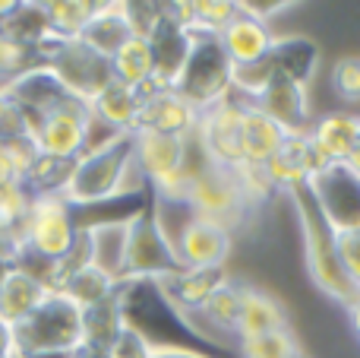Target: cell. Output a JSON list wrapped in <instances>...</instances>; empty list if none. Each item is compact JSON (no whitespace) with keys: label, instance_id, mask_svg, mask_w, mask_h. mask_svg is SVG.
Segmentation results:
<instances>
[{"label":"cell","instance_id":"obj_28","mask_svg":"<svg viewBox=\"0 0 360 358\" xmlns=\"http://www.w3.org/2000/svg\"><path fill=\"white\" fill-rule=\"evenodd\" d=\"M240 304H243V285H234L228 279L224 285H218L212 292V298L202 304V311H196L202 321H209L215 330H224V333H234L237 321H240Z\"/></svg>","mask_w":360,"mask_h":358},{"label":"cell","instance_id":"obj_5","mask_svg":"<svg viewBox=\"0 0 360 358\" xmlns=\"http://www.w3.org/2000/svg\"><path fill=\"white\" fill-rule=\"evenodd\" d=\"M25 254L41 257L48 264H67L79 241L76 209L60 194H35L29 213L22 219Z\"/></svg>","mask_w":360,"mask_h":358},{"label":"cell","instance_id":"obj_13","mask_svg":"<svg viewBox=\"0 0 360 358\" xmlns=\"http://www.w3.org/2000/svg\"><path fill=\"white\" fill-rule=\"evenodd\" d=\"M247 105H253V108H259L262 114H269L288 137L310 133V127H313L310 89L300 86V82L281 80V76H275V80L269 82L266 92H262L256 101H247Z\"/></svg>","mask_w":360,"mask_h":358},{"label":"cell","instance_id":"obj_38","mask_svg":"<svg viewBox=\"0 0 360 358\" xmlns=\"http://www.w3.org/2000/svg\"><path fill=\"white\" fill-rule=\"evenodd\" d=\"M348 165H351V168H354L357 175H360V130H357V143H354V152H351Z\"/></svg>","mask_w":360,"mask_h":358},{"label":"cell","instance_id":"obj_11","mask_svg":"<svg viewBox=\"0 0 360 358\" xmlns=\"http://www.w3.org/2000/svg\"><path fill=\"white\" fill-rule=\"evenodd\" d=\"M174 270H180L174 251H171V245L165 241L152 209H143L139 216L130 219V232H127L124 283H133V279H152V283H155V279L171 276Z\"/></svg>","mask_w":360,"mask_h":358},{"label":"cell","instance_id":"obj_29","mask_svg":"<svg viewBox=\"0 0 360 358\" xmlns=\"http://www.w3.org/2000/svg\"><path fill=\"white\" fill-rule=\"evenodd\" d=\"M240 358H304V355H300L297 336L291 333V327H285V330L253 336V340H243Z\"/></svg>","mask_w":360,"mask_h":358},{"label":"cell","instance_id":"obj_24","mask_svg":"<svg viewBox=\"0 0 360 358\" xmlns=\"http://www.w3.org/2000/svg\"><path fill=\"white\" fill-rule=\"evenodd\" d=\"M288 140V133L275 124L269 114H262L259 108L247 105L243 108V127H240V146H243V162L250 165H266L275 152L281 149V143Z\"/></svg>","mask_w":360,"mask_h":358},{"label":"cell","instance_id":"obj_23","mask_svg":"<svg viewBox=\"0 0 360 358\" xmlns=\"http://www.w3.org/2000/svg\"><path fill=\"white\" fill-rule=\"evenodd\" d=\"M269 57H272V63H275V76L300 82V86H310L313 73H316V63H319V48H316V42L307 35L275 38Z\"/></svg>","mask_w":360,"mask_h":358},{"label":"cell","instance_id":"obj_3","mask_svg":"<svg viewBox=\"0 0 360 358\" xmlns=\"http://www.w3.org/2000/svg\"><path fill=\"white\" fill-rule=\"evenodd\" d=\"M32 54L38 57L35 63L51 70L57 82L73 95L82 105H92L101 92L114 82L111 73V61L101 54H95L92 48H86L82 42H60V38H51L41 48H35Z\"/></svg>","mask_w":360,"mask_h":358},{"label":"cell","instance_id":"obj_4","mask_svg":"<svg viewBox=\"0 0 360 358\" xmlns=\"http://www.w3.org/2000/svg\"><path fill=\"white\" fill-rule=\"evenodd\" d=\"M130 152H133L130 133H124V137L114 140V143L105 146V149L82 152V156L70 165L67 181H63V187H60V197L73 209L98 206V203L114 200L120 171H124Z\"/></svg>","mask_w":360,"mask_h":358},{"label":"cell","instance_id":"obj_35","mask_svg":"<svg viewBox=\"0 0 360 358\" xmlns=\"http://www.w3.org/2000/svg\"><path fill=\"white\" fill-rule=\"evenodd\" d=\"M152 355V346L143 340L139 333H133V330H120L117 336H114V342L108 346V358H149Z\"/></svg>","mask_w":360,"mask_h":358},{"label":"cell","instance_id":"obj_37","mask_svg":"<svg viewBox=\"0 0 360 358\" xmlns=\"http://www.w3.org/2000/svg\"><path fill=\"white\" fill-rule=\"evenodd\" d=\"M345 311H348V323H351V330H354V336L360 340V292H357V298H354V302H351Z\"/></svg>","mask_w":360,"mask_h":358},{"label":"cell","instance_id":"obj_1","mask_svg":"<svg viewBox=\"0 0 360 358\" xmlns=\"http://www.w3.org/2000/svg\"><path fill=\"white\" fill-rule=\"evenodd\" d=\"M288 200L297 209V222H300V238H304V260H307V273H310L313 285H316L323 295H329L335 304L348 308L357 298L354 283L348 279L338 257V235L329 228V222L319 216L313 197L304 190H294L288 194Z\"/></svg>","mask_w":360,"mask_h":358},{"label":"cell","instance_id":"obj_10","mask_svg":"<svg viewBox=\"0 0 360 358\" xmlns=\"http://www.w3.org/2000/svg\"><path fill=\"white\" fill-rule=\"evenodd\" d=\"M86 121H89V105L73 99L67 105L48 111L44 118L25 124L22 133L35 143L38 156L70 165L86 149Z\"/></svg>","mask_w":360,"mask_h":358},{"label":"cell","instance_id":"obj_18","mask_svg":"<svg viewBox=\"0 0 360 358\" xmlns=\"http://www.w3.org/2000/svg\"><path fill=\"white\" fill-rule=\"evenodd\" d=\"M218 42H221L228 61L234 63V67H240V63L262 61V57L272 51L275 35H272V29H269V23H259V19L237 10V16L218 32Z\"/></svg>","mask_w":360,"mask_h":358},{"label":"cell","instance_id":"obj_9","mask_svg":"<svg viewBox=\"0 0 360 358\" xmlns=\"http://www.w3.org/2000/svg\"><path fill=\"white\" fill-rule=\"evenodd\" d=\"M243 108H247V101H240L237 95H228L218 105L199 111V124L193 137H196L205 162L215 165V168L234 171L237 165H243V146H240Z\"/></svg>","mask_w":360,"mask_h":358},{"label":"cell","instance_id":"obj_31","mask_svg":"<svg viewBox=\"0 0 360 358\" xmlns=\"http://www.w3.org/2000/svg\"><path fill=\"white\" fill-rule=\"evenodd\" d=\"M193 13H196V25L193 32H218L237 16V4L234 0H193Z\"/></svg>","mask_w":360,"mask_h":358},{"label":"cell","instance_id":"obj_21","mask_svg":"<svg viewBox=\"0 0 360 358\" xmlns=\"http://www.w3.org/2000/svg\"><path fill=\"white\" fill-rule=\"evenodd\" d=\"M357 130H360V118L345 114V111H329L319 121H313L307 137H310L313 149H316L326 162L335 165V162H348L351 159L354 143H357Z\"/></svg>","mask_w":360,"mask_h":358},{"label":"cell","instance_id":"obj_22","mask_svg":"<svg viewBox=\"0 0 360 358\" xmlns=\"http://www.w3.org/2000/svg\"><path fill=\"white\" fill-rule=\"evenodd\" d=\"M127 38H133V32H130V25H127L124 4H95L92 19L86 23V29H82V35L76 38V42H82L86 48H92L95 54L111 61Z\"/></svg>","mask_w":360,"mask_h":358},{"label":"cell","instance_id":"obj_36","mask_svg":"<svg viewBox=\"0 0 360 358\" xmlns=\"http://www.w3.org/2000/svg\"><path fill=\"white\" fill-rule=\"evenodd\" d=\"M149 358H212V355L193 352V349H152Z\"/></svg>","mask_w":360,"mask_h":358},{"label":"cell","instance_id":"obj_26","mask_svg":"<svg viewBox=\"0 0 360 358\" xmlns=\"http://www.w3.org/2000/svg\"><path fill=\"white\" fill-rule=\"evenodd\" d=\"M111 73H114V82L143 92V89L152 82V76H155L152 44L146 42V38H136V35L127 38V42L120 44L117 54L111 57Z\"/></svg>","mask_w":360,"mask_h":358},{"label":"cell","instance_id":"obj_12","mask_svg":"<svg viewBox=\"0 0 360 358\" xmlns=\"http://www.w3.org/2000/svg\"><path fill=\"white\" fill-rule=\"evenodd\" d=\"M231 245H234V238H231L228 228L193 216L184 226V232L177 235L174 257L180 270H224Z\"/></svg>","mask_w":360,"mask_h":358},{"label":"cell","instance_id":"obj_14","mask_svg":"<svg viewBox=\"0 0 360 358\" xmlns=\"http://www.w3.org/2000/svg\"><path fill=\"white\" fill-rule=\"evenodd\" d=\"M326 159L313 149L310 137L300 133V137H288L281 143V149L275 152L266 162V171L272 178V184L278 187V194H294V190H304L307 181L316 175L319 168H326Z\"/></svg>","mask_w":360,"mask_h":358},{"label":"cell","instance_id":"obj_16","mask_svg":"<svg viewBox=\"0 0 360 358\" xmlns=\"http://www.w3.org/2000/svg\"><path fill=\"white\" fill-rule=\"evenodd\" d=\"M199 124V111L177 95L174 89H162V92L143 95V108H139V127L158 133H174V137H193Z\"/></svg>","mask_w":360,"mask_h":358},{"label":"cell","instance_id":"obj_15","mask_svg":"<svg viewBox=\"0 0 360 358\" xmlns=\"http://www.w3.org/2000/svg\"><path fill=\"white\" fill-rule=\"evenodd\" d=\"M82 245H86L89 266L105 273L111 283H124V266H127V232H130V219H108L82 226Z\"/></svg>","mask_w":360,"mask_h":358},{"label":"cell","instance_id":"obj_20","mask_svg":"<svg viewBox=\"0 0 360 358\" xmlns=\"http://www.w3.org/2000/svg\"><path fill=\"white\" fill-rule=\"evenodd\" d=\"M288 327V311L272 292L259 289V285H243V304H240V321H237L234 336L237 340H253V336L272 333V330Z\"/></svg>","mask_w":360,"mask_h":358},{"label":"cell","instance_id":"obj_25","mask_svg":"<svg viewBox=\"0 0 360 358\" xmlns=\"http://www.w3.org/2000/svg\"><path fill=\"white\" fill-rule=\"evenodd\" d=\"M139 108H143V95H139L136 89L111 82V86L89 105V111L98 121H105L108 127H114V130L133 133L139 124Z\"/></svg>","mask_w":360,"mask_h":358},{"label":"cell","instance_id":"obj_34","mask_svg":"<svg viewBox=\"0 0 360 358\" xmlns=\"http://www.w3.org/2000/svg\"><path fill=\"white\" fill-rule=\"evenodd\" d=\"M338 257H342V266H345V273H348V279L360 292V228L357 232L338 235Z\"/></svg>","mask_w":360,"mask_h":358},{"label":"cell","instance_id":"obj_30","mask_svg":"<svg viewBox=\"0 0 360 358\" xmlns=\"http://www.w3.org/2000/svg\"><path fill=\"white\" fill-rule=\"evenodd\" d=\"M234 178H237V184H240V194H243V200H247L250 213H253V209H262L272 197H278V187L272 184L266 165L243 162V165L234 168Z\"/></svg>","mask_w":360,"mask_h":358},{"label":"cell","instance_id":"obj_2","mask_svg":"<svg viewBox=\"0 0 360 358\" xmlns=\"http://www.w3.org/2000/svg\"><path fill=\"white\" fill-rule=\"evenodd\" d=\"M13 358L67 355L82 342V308L67 295L51 292L25 321L10 327Z\"/></svg>","mask_w":360,"mask_h":358},{"label":"cell","instance_id":"obj_6","mask_svg":"<svg viewBox=\"0 0 360 358\" xmlns=\"http://www.w3.org/2000/svg\"><path fill=\"white\" fill-rule=\"evenodd\" d=\"M231 73H234V63L228 61L218 35L193 32L190 57L174 82V92L184 95L196 111H205L231 95Z\"/></svg>","mask_w":360,"mask_h":358},{"label":"cell","instance_id":"obj_27","mask_svg":"<svg viewBox=\"0 0 360 358\" xmlns=\"http://www.w3.org/2000/svg\"><path fill=\"white\" fill-rule=\"evenodd\" d=\"M92 13H95V4H89V0H51V4H44L48 29L60 42L79 38L86 23L92 19Z\"/></svg>","mask_w":360,"mask_h":358},{"label":"cell","instance_id":"obj_32","mask_svg":"<svg viewBox=\"0 0 360 358\" xmlns=\"http://www.w3.org/2000/svg\"><path fill=\"white\" fill-rule=\"evenodd\" d=\"M124 13H127V25H130L133 35L149 42L152 32L165 19V4H124Z\"/></svg>","mask_w":360,"mask_h":358},{"label":"cell","instance_id":"obj_17","mask_svg":"<svg viewBox=\"0 0 360 358\" xmlns=\"http://www.w3.org/2000/svg\"><path fill=\"white\" fill-rule=\"evenodd\" d=\"M51 285H44L38 276H32L22 266H6L0 276V323L6 330L32 314L41 302H48Z\"/></svg>","mask_w":360,"mask_h":358},{"label":"cell","instance_id":"obj_33","mask_svg":"<svg viewBox=\"0 0 360 358\" xmlns=\"http://www.w3.org/2000/svg\"><path fill=\"white\" fill-rule=\"evenodd\" d=\"M332 89H335L345 101L360 99V57H354V54L338 57L335 67H332Z\"/></svg>","mask_w":360,"mask_h":358},{"label":"cell","instance_id":"obj_19","mask_svg":"<svg viewBox=\"0 0 360 358\" xmlns=\"http://www.w3.org/2000/svg\"><path fill=\"white\" fill-rule=\"evenodd\" d=\"M155 283L180 314H193V311H202V304L209 302L218 285L228 283V273L224 270H174L171 276L155 279Z\"/></svg>","mask_w":360,"mask_h":358},{"label":"cell","instance_id":"obj_8","mask_svg":"<svg viewBox=\"0 0 360 358\" xmlns=\"http://www.w3.org/2000/svg\"><path fill=\"white\" fill-rule=\"evenodd\" d=\"M190 209L199 219H209L215 226L228 228L234 235V228L243 226L250 206L240 194L234 171L228 168H215V165H202L190 181V197H186Z\"/></svg>","mask_w":360,"mask_h":358},{"label":"cell","instance_id":"obj_7","mask_svg":"<svg viewBox=\"0 0 360 358\" xmlns=\"http://www.w3.org/2000/svg\"><path fill=\"white\" fill-rule=\"evenodd\" d=\"M307 194L313 197L319 216L329 222V228L335 235L360 228V175L348 162L319 168L307 181Z\"/></svg>","mask_w":360,"mask_h":358}]
</instances>
